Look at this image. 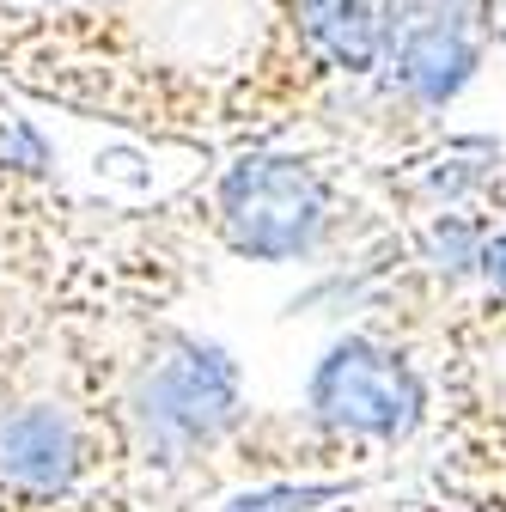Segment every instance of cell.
I'll use <instances>...</instances> for the list:
<instances>
[{"mask_svg": "<svg viewBox=\"0 0 506 512\" xmlns=\"http://www.w3.org/2000/svg\"><path fill=\"white\" fill-rule=\"evenodd\" d=\"M433 415H439V372L421 360L415 336L385 324L342 330L318 354L299 397V421L354 476H372V464L415 445Z\"/></svg>", "mask_w": 506, "mask_h": 512, "instance_id": "2", "label": "cell"}, {"mask_svg": "<svg viewBox=\"0 0 506 512\" xmlns=\"http://www.w3.org/2000/svg\"><path fill=\"white\" fill-rule=\"evenodd\" d=\"M439 512H458V506H439Z\"/></svg>", "mask_w": 506, "mask_h": 512, "instance_id": "5", "label": "cell"}, {"mask_svg": "<svg viewBox=\"0 0 506 512\" xmlns=\"http://www.w3.org/2000/svg\"><path fill=\"white\" fill-rule=\"evenodd\" d=\"M470 7H476V25H482V37L506 49V0H470Z\"/></svg>", "mask_w": 506, "mask_h": 512, "instance_id": "4", "label": "cell"}, {"mask_svg": "<svg viewBox=\"0 0 506 512\" xmlns=\"http://www.w3.org/2000/svg\"><path fill=\"white\" fill-rule=\"evenodd\" d=\"M189 244L263 269L348 256L360 214H378L360 159L342 141H238L165 208Z\"/></svg>", "mask_w": 506, "mask_h": 512, "instance_id": "1", "label": "cell"}, {"mask_svg": "<svg viewBox=\"0 0 506 512\" xmlns=\"http://www.w3.org/2000/svg\"><path fill=\"white\" fill-rule=\"evenodd\" d=\"M488 336H506V202L494 208L488 220V238H482V269H476V287L458 311V324L439 336V348H476Z\"/></svg>", "mask_w": 506, "mask_h": 512, "instance_id": "3", "label": "cell"}]
</instances>
